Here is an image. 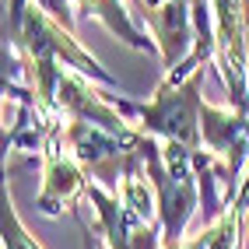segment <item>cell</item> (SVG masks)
<instances>
[{
    "mask_svg": "<svg viewBox=\"0 0 249 249\" xmlns=\"http://www.w3.org/2000/svg\"><path fill=\"white\" fill-rule=\"evenodd\" d=\"M200 85H204V67H196L182 81L165 77L147 106L120 102L116 95H109V98L123 116H137L141 134L161 137L165 144H179V147H186V151L200 155L204 151V98H200Z\"/></svg>",
    "mask_w": 249,
    "mask_h": 249,
    "instance_id": "obj_1",
    "label": "cell"
},
{
    "mask_svg": "<svg viewBox=\"0 0 249 249\" xmlns=\"http://www.w3.org/2000/svg\"><path fill=\"white\" fill-rule=\"evenodd\" d=\"M7 46L14 53H25L28 63H63L74 74H85L91 81L106 88H116V81L98 67V60L88 56L85 49L77 46V39L71 36L63 25H56L49 14L28 0H11L7 11Z\"/></svg>",
    "mask_w": 249,
    "mask_h": 249,
    "instance_id": "obj_2",
    "label": "cell"
},
{
    "mask_svg": "<svg viewBox=\"0 0 249 249\" xmlns=\"http://www.w3.org/2000/svg\"><path fill=\"white\" fill-rule=\"evenodd\" d=\"M214 60L235 112L249 116V0H211Z\"/></svg>",
    "mask_w": 249,
    "mask_h": 249,
    "instance_id": "obj_3",
    "label": "cell"
},
{
    "mask_svg": "<svg viewBox=\"0 0 249 249\" xmlns=\"http://www.w3.org/2000/svg\"><path fill=\"white\" fill-rule=\"evenodd\" d=\"M42 190H39V211L56 218L63 207H74L81 193H88V179L81 161L74 158L67 134L60 123H49L42 134Z\"/></svg>",
    "mask_w": 249,
    "mask_h": 249,
    "instance_id": "obj_4",
    "label": "cell"
},
{
    "mask_svg": "<svg viewBox=\"0 0 249 249\" xmlns=\"http://www.w3.org/2000/svg\"><path fill=\"white\" fill-rule=\"evenodd\" d=\"M77 4V11H85L88 18H95V21H102L116 39H123L126 46H134V49H141V53H155V39H147V32H141L137 25H134V18H130V11H126V4L123 0H74Z\"/></svg>",
    "mask_w": 249,
    "mask_h": 249,
    "instance_id": "obj_5",
    "label": "cell"
},
{
    "mask_svg": "<svg viewBox=\"0 0 249 249\" xmlns=\"http://www.w3.org/2000/svg\"><path fill=\"white\" fill-rule=\"evenodd\" d=\"M4 249H42L28 235V228L21 225L18 211H14V200H11V190H4Z\"/></svg>",
    "mask_w": 249,
    "mask_h": 249,
    "instance_id": "obj_6",
    "label": "cell"
},
{
    "mask_svg": "<svg viewBox=\"0 0 249 249\" xmlns=\"http://www.w3.org/2000/svg\"><path fill=\"white\" fill-rule=\"evenodd\" d=\"M36 4L53 18L56 25H63V28H74V0H36Z\"/></svg>",
    "mask_w": 249,
    "mask_h": 249,
    "instance_id": "obj_7",
    "label": "cell"
}]
</instances>
